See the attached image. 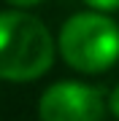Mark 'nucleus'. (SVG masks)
I'll return each mask as SVG.
<instances>
[{"label":"nucleus","mask_w":119,"mask_h":121,"mask_svg":"<svg viewBox=\"0 0 119 121\" xmlns=\"http://www.w3.org/2000/svg\"><path fill=\"white\" fill-rule=\"evenodd\" d=\"M54 62V38L27 11L0 13V81H35Z\"/></svg>","instance_id":"f257e3e1"},{"label":"nucleus","mask_w":119,"mask_h":121,"mask_svg":"<svg viewBox=\"0 0 119 121\" xmlns=\"http://www.w3.org/2000/svg\"><path fill=\"white\" fill-rule=\"evenodd\" d=\"M38 116L41 121H103L106 99L97 86L79 81H60L41 94Z\"/></svg>","instance_id":"7ed1b4c3"},{"label":"nucleus","mask_w":119,"mask_h":121,"mask_svg":"<svg viewBox=\"0 0 119 121\" xmlns=\"http://www.w3.org/2000/svg\"><path fill=\"white\" fill-rule=\"evenodd\" d=\"M57 46L73 70L87 75L103 73L119 59V24L103 11L73 13L62 24Z\"/></svg>","instance_id":"f03ea898"},{"label":"nucleus","mask_w":119,"mask_h":121,"mask_svg":"<svg viewBox=\"0 0 119 121\" xmlns=\"http://www.w3.org/2000/svg\"><path fill=\"white\" fill-rule=\"evenodd\" d=\"M8 5H14V8H33V5H38L41 0H5Z\"/></svg>","instance_id":"423d86ee"},{"label":"nucleus","mask_w":119,"mask_h":121,"mask_svg":"<svg viewBox=\"0 0 119 121\" xmlns=\"http://www.w3.org/2000/svg\"><path fill=\"white\" fill-rule=\"evenodd\" d=\"M92 11H103V13H111V11H119V0H84Z\"/></svg>","instance_id":"20e7f679"},{"label":"nucleus","mask_w":119,"mask_h":121,"mask_svg":"<svg viewBox=\"0 0 119 121\" xmlns=\"http://www.w3.org/2000/svg\"><path fill=\"white\" fill-rule=\"evenodd\" d=\"M108 110H111V113H114V116L119 118V83L114 86V91L108 94Z\"/></svg>","instance_id":"39448f33"}]
</instances>
